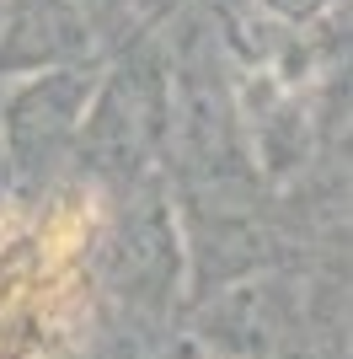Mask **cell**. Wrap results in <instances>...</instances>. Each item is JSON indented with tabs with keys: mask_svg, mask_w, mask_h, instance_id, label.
<instances>
[{
	"mask_svg": "<svg viewBox=\"0 0 353 359\" xmlns=\"http://www.w3.org/2000/svg\"><path fill=\"white\" fill-rule=\"evenodd\" d=\"M97 86H102V70L86 60V65L27 75V81L0 102V129H6L16 161L27 166V172H38L43 156H59V150H64V140L86 118V102H91Z\"/></svg>",
	"mask_w": 353,
	"mask_h": 359,
	"instance_id": "7a4b0ae2",
	"label": "cell"
},
{
	"mask_svg": "<svg viewBox=\"0 0 353 359\" xmlns=\"http://www.w3.org/2000/svg\"><path fill=\"white\" fill-rule=\"evenodd\" d=\"M86 231L54 225L0 263V359H70L86 311Z\"/></svg>",
	"mask_w": 353,
	"mask_h": 359,
	"instance_id": "6da1fadb",
	"label": "cell"
},
{
	"mask_svg": "<svg viewBox=\"0 0 353 359\" xmlns=\"http://www.w3.org/2000/svg\"><path fill=\"white\" fill-rule=\"evenodd\" d=\"M75 6L91 22V38H113L118 48L134 43V38H150L139 27V0H75Z\"/></svg>",
	"mask_w": 353,
	"mask_h": 359,
	"instance_id": "277c9868",
	"label": "cell"
},
{
	"mask_svg": "<svg viewBox=\"0 0 353 359\" xmlns=\"http://www.w3.org/2000/svg\"><path fill=\"white\" fill-rule=\"evenodd\" d=\"M97 54L91 22L75 0H6L0 11V81L86 65Z\"/></svg>",
	"mask_w": 353,
	"mask_h": 359,
	"instance_id": "3957f363",
	"label": "cell"
},
{
	"mask_svg": "<svg viewBox=\"0 0 353 359\" xmlns=\"http://www.w3.org/2000/svg\"><path fill=\"white\" fill-rule=\"evenodd\" d=\"M332 0H268V11H284L289 22H310V16H321Z\"/></svg>",
	"mask_w": 353,
	"mask_h": 359,
	"instance_id": "5b68a950",
	"label": "cell"
}]
</instances>
